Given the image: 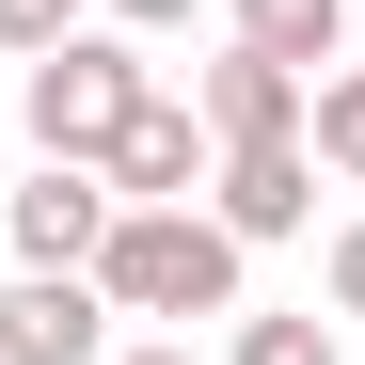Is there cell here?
<instances>
[{"instance_id":"8992f818","label":"cell","mask_w":365,"mask_h":365,"mask_svg":"<svg viewBox=\"0 0 365 365\" xmlns=\"http://www.w3.org/2000/svg\"><path fill=\"white\" fill-rule=\"evenodd\" d=\"M96 238H111V175H96V159H32L16 255H32V270H96Z\"/></svg>"},{"instance_id":"30bf717a","label":"cell","mask_w":365,"mask_h":365,"mask_svg":"<svg viewBox=\"0 0 365 365\" xmlns=\"http://www.w3.org/2000/svg\"><path fill=\"white\" fill-rule=\"evenodd\" d=\"M222 365H334V318H238Z\"/></svg>"},{"instance_id":"6da1fadb","label":"cell","mask_w":365,"mask_h":365,"mask_svg":"<svg viewBox=\"0 0 365 365\" xmlns=\"http://www.w3.org/2000/svg\"><path fill=\"white\" fill-rule=\"evenodd\" d=\"M96 302H111V318H238V238L207 207H111Z\"/></svg>"},{"instance_id":"9c48e42d","label":"cell","mask_w":365,"mask_h":365,"mask_svg":"<svg viewBox=\"0 0 365 365\" xmlns=\"http://www.w3.org/2000/svg\"><path fill=\"white\" fill-rule=\"evenodd\" d=\"M302 159H318V175H365V64H318V96H302Z\"/></svg>"},{"instance_id":"7a4b0ae2","label":"cell","mask_w":365,"mask_h":365,"mask_svg":"<svg viewBox=\"0 0 365 365\" xmlns=\"http://www.w3.org/2000/svg\"><path fill=\"white\" fill-rule=\"evenodd\" d=\"M143 96H159V80L128 64V32H96V16H80L64 48H32V143H48V159H111V128H128Z\"/></svg>"},{"instance_id":"5bb4252c","label":"cell","mask_w":365,"mask_h":365,"mask_svg":"<svg viewBox=\"0 0 365 365\" xmlns=\"http://www.w3.org/2000/svg\"><path fill=\"white\" fill-rule=\"evenodd\" d=\"M111 365H191V349H175V334H159V349H111Z\"/></svg>"},{"instance_id":"7c38bea8","label":"cell","mask_w":365,"mask_h":365,"mask_svg":"<svg viewBox=\"0 0 365 365\" xmlns=\"http://www.w3.org/2000/svg\"><path fill=\"white\" fill-rule=\"evenodd\" d=\"M334 318H365V222L334 238Z\"/></svg>"},{"instance_id":"ba28073f","label":"cell","mask_w":365,"mask_h":365,"mask_svg":"<svg viewBox=\"0 0 365 365\" xmlns=\"http://www.w3.org/2000/svg\"><path fill=\"white\" fill-rule=\"evenodd\" d=\"M222 16H238V48H270V64L318 80V64H334V32H349V0H222Z\"/></svg>"},{"instance_id":"8fae6325","label":"cell","mask_w":365,"mask_h":365,"mask_svg":"<svg viewBox=\"0 0 365 365\" xmlns=\"http://www.w3.org/2000/svg\"><path fill=\"white\" fill-rule=\"evenodd\" d=\"M80 16H96V0H0V48H16V64H32V48H64Z\"/></svg>"},{"instance_id":"4fadbf2b","label":"cell","mask_w":365,"mask_h":365,"mask_svg":"<svg viewBox=\"0 0 365 365\" xmlns=\"http://www.w3.org/2000/svg\"><path fill=\"white\" fill-rule=\"evenodd\" d=\"M111 16H128V32H191L207 0H111Z\"/></svg>"},{"instance_id":"277c9868","label":"cell","mask_w":365,"mask_h":365,"mask_svg":"<svg viewBox=\"0 0 365 365\" xmlns=\"http://www.w3.org/2000/svg\"><path fill=\"white\" fill-rule=\"evenodd\" d=\"M207 222L238 238V255H255V238H302L318 222V159L302 143H222L207 159Z\"/></svg>"},{"instance_id":"5b68a950","label":"cell","mask_w":365,"mask_h":365,"mask_svg":"<svg viewBox=\"0 0 365 365\" xmlns=\"http://www.w3.org/2000/svg\"><path fill=\"white\" fill-rule=\"evenodd\" d=\"M0 365H111L96 270H16V286H0Z\"/></svg>"},{"instance_id":"52a82bcc","label":"cell","mask_w":365,"mask_h":365,"mask_svg":"<svg viewBox=\"0 0 365 365\" xmlns=\"http://www.w3.org/2000/svg\"><path fill=\"white\" fill-rule=\"evenodd\" d=\"M302 64H270V48H222V64L191 80V111H207V143H302Z\"/></svg>"},{"instance_id":"3957f363","label":"cell","mask_w":365,"mask_h":365,"mask_svg":"<svg viewBox=\"0 0 365 365\" xmlns=\"http://www.w3.org/2000/svg\"><path fill=\"white\" fill-rule=\"evenodd\" d=\"M207 159H222V143H207V111H191V96H143L128 128H111L96 175H111V207H191V191H207Z\"/></svg>"}]
</instances>
